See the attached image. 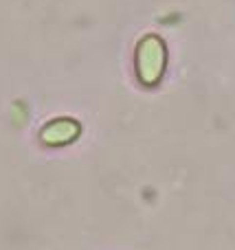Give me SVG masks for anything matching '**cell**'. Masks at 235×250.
I'll return each instance as SVG.
<instances>
[{"label":"cell","mask_w":235,"mask_h":250,"mask_svg":"<svg viewBox=\"0 0 235 250\" xmlns=\"http://www.w3.org/2000/svg\"><path fill=\"white\" fill-rule=\"evenodd\" d=\"M165 66V48L158 38H145L136 53V68L139 77L145 83H154L163 73Z\"/></svg>","instance_id":"obj_1"}]
</instances>
